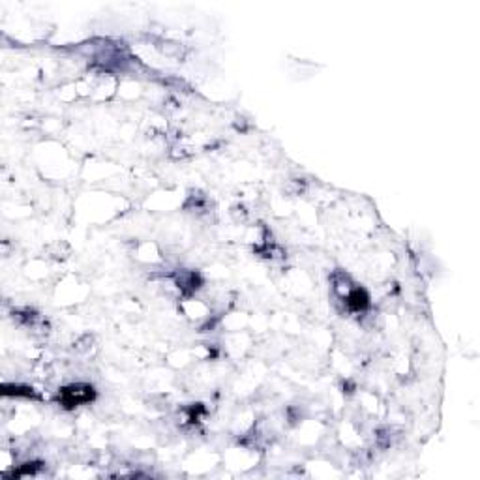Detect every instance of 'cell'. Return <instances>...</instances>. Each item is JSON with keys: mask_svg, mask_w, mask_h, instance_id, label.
<instances>
[{"mask_svg": "<svg viewBox=\"0 0 480 480\" xmlns=\"http://www.w3.org/2000/svg\"><path fill=\"white\" fill-rule=\"evenodd\" d=\"M347 308L351 311H362L366 310L370 306V295L366 293V289L362 287H355V289L349 291V295L346 298Z\"/></svg>", "mask_w": 480, "mask_h": 480, "instance_id": "2", "label": "cell"}, {"mask_svg": "<svg viewBox=\"0 0 480 480\" xmlns=\"http://www.w3.org/2000/svg\"><path fill=\"white\" fill-rule=\"evenodd\" d=\"M96 398V390L92 385H85V383H77V385H68L58 392V402L64 409H73L79 405L91 403Z\"/></svg>", "mask_w": 480, "mask_h": 480, "instance_id": "1", "label": "cell"}]
</instances>
